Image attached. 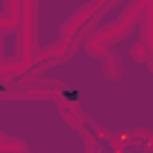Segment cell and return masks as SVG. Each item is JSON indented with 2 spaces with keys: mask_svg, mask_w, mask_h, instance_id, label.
<instances>
[{
  "mask_svg": "<svg viewBox=\"0 0 153 153\" xmlns=\"http://www.w3.org/2000/svg\"><path fill=\"white\" fill-rule=\"evenodd\" d=\"M146 7H148V0L127 2L124 10H122V14H120L115 22H110V24H105V26H98V29L86 38V43H84L86 53H88L91 57H96V60H103V57L112 50V45H115L117 41L127 38V36L134 31V26H141V19H143V14H146Z\"/></svg>",
  "mask_w": 153,
  "mask_h": 153,
  "instance_id": "obj_1",
  "label": "cell"
},
{
  "mask_svg": "<svg viewBox=\"0 0 153 153\" xmlns=\"http://www.w3.org/2000/svg\"><path fill=\"white\" fill-rule=\"evenodd\" d=\"M115 2L112 0H93V2H86L81 7H76L60 26V41L65 43H79L84 45L86 38L98 29V19L112 10Z\"/></svg>",
  "mask_w": 153,
  "mask_h": 153,
  "instance_id": "obj_2",
  "label": "cell"
},
{
  "mask_svg": "<svg viewBox=\"0 0 153 153\" xmlns=\"http://www.w3.org/2000/svg\"><path fill=\"white\" fill-rule=\"evenodd\" d=\"M36 12H38V7H36V2H31V0H22V24H19V29H17V38H14V43H17V57L19 60H24V62H29V65H33L36 62V55H38V50H41V45H38V31H36Z\"/></svg>",
  "mask_w": 153,
  "mask_h": 153,
  "instance_id": "obj_3",
  "label": "cell"
},
{
  "mask_svg": "<svg viewBox=\"0 0 153 153\" xmlns=\"http://www.w3.org/2000/svg\"><path fill=\"white\" fill-rule=\"evenodd\" d=\"M62 91H65V84L41 79V81L26 84V86L5 88L2 98L5 100H57V103H62Z\"/></svg>",
  "mask_w": 153,
  "mask_h": 153,
  "instance_id": "obj_4",
  "label": "cell"
},
{
  "mask_svg": "<svg viewBox=\"0 0 153 153\" xmlns=\"http://www.w3.org/2000/svg\"><path fill=\"white\" fill-rule=\"evenodd\" d=\"M22 24V0H7L0 7V36L17 33Z\"/></svg>",
  "mask_w": 153,
  "mask_h": 153,
  "instance_id": "obj_5",
  "label": "cell"
},
{
  "mask_svg": "<svg viewBox=\"0 0 153 153\" xmlns=\"http://www.w3.org/2000/svg\"><path fill=\"white\" fill-rule=\"evenodd\" d=\"M60 110H62L65 124H67L72 131H76V134H84V131H86V124H88L91 120L86 117V112L81 110L79 103H60Z\"/></svg>",
  "mask_w": 153,
  "mask_h": 153,
  "instance_id": "obj_6",
  "label": "cell"
},
{
  "mask_svg": "<svg viewBox=\"0 0 153 153\" xmlns=\"http://www.w3.org/2000/svg\"><path fill=\"white\" fill-rule=\"evenodd\" d=\"M139 38L148 45V53H151V60H148V69H151V74H153V2H148V7H146V14H143V19H141V26H139Z\"/></svg>",
  "mask_w": 153,
  "mask_h": 153,
  "instance_id": "obj_7",
  "label": "cell"
},
{
  "mask_svg": "<svg viewBox=\"0 0 153 153\" xmlns=\"http://www.w3.org/2000/svg\"><path fill=\"white\" fill-rule=\"evenodd\" d=\"M100 69H103L105 79H110V81H120V79H122L124 67H122V57L115 53V48H112V50L100 60Z\"/></svg>",
  "mask_w": 153,
  "mask_h": 153,
  "instance_id": "obj_8",
  "label": "cell"
},
{
  "mask_svg": "<svg viewBox=\"0 0 153 153\" xmlns=\"http://www.w3.org/2000/svg\"><path fill=\"white\" fill-rule=\"evenodd\" d=\"M0 153H31L29 151V143L19 136H12V134H0Z\"/></svg>",
  "mask_w": 153,
  "mask_h": 153,
  "instance_id": "obj_9",
  "label": "cell"
},
{
  "mask_svg": "<svg viewBox=\"0 0 153 153\" xmlns=\"http://www.w3.org/2000/svg\"><path fill=\"white\" fill-rule=\"evenodd\" d=\"M134 148L141 153H153V131L146 127H134Z\"/></svg>",
  "mask_w": 153,
  "mask_h": 153,
  "instance_id": "obj_10",
  "label": "cell"
},
{
  "mask_svg": "<svg viewBox=\"0 0 153 153\" xmlns=\"http://www.w3.org/2000/svg\"><path fill=\"white\" fill-rule=\"evenodd\" d=\"M129 55H131V60L134 62H143V65H148V60H151V53H148V45L139 38L131 48H129Z\"/></svg>",
  "mask_w": 153,
  "mask_h": 153,
  "instance_id": "obj_11",
  "label": "cell"
},
{
  "mask_svg": "<svg viewBox=\"0 0 153 153\" xmlns=\"http://www.w3.org/2000/svg\"><path fill=\"white\" fill-rule=\"evenodd\" d=\"M115 141H117L120 146H124V148H134V131H131L129 127H124V129L115 131Z\"/></svg>",
  "mask_w": 153,
  "mask_h": 153,
  "instance_id": "obj_12",
  "label": "cell"
},
{
  "mask_svg": "<svg viewBox=\"0 0 153 153\" xmlns=\"http://www.w3.org/2000/svg\"><path fill=\"white\" fill-rule=\"evenodd\" d=\"M31 153H33V151H31Z\"/></svg>",
  "mask_w": 153,
  "mask_h": 153,
  "instance_id": "obj_13",
  "label": "cell"
}]
</instances>
